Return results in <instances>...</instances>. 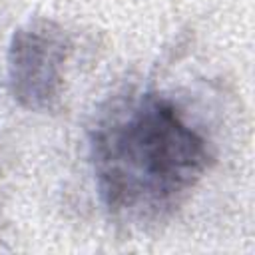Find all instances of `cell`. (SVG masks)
I'll list each match as a JSON object with an SVG mask.
<instances>
[{"label":"cell","mask_w":255,"mask_h":255,"mask_svg":"<svg viewBox=\"0 0 255 255\" xmlns=\"http://www.w3.org/2000/svg\"><path fill=\"white\" fill-rule=\"evenodd\" d=\"M72 52L68 32L48 18L20 26L8 46V86L30 112H52L64 90V68Z\"/></svg>","instance_id":"cell-2"},{"label":"cell","mask_w":255,"mask_h":255,"mask_svg":"<svg viewBox=\"0 0 255 255\" xmlns=\"http://www.w3.org/2000/svg\"><path fill=\"white\" fill-rule=\"evenodd\" d=\"M90 159L106 209L131 225L169 219L213 159L209 141L157 92L114 100L90 133Z\"/></svg>","instance_id":"cell-1"}]
</instances>
